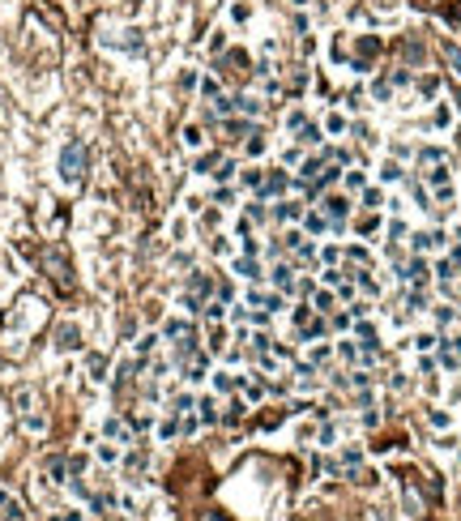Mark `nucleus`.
<instances>
[{
    "instance_id": "1",
    "label": "nucleus",
    "mask_w": 461,
    "mask_h": 521,
    "mask_svg": "<svg viewBox=\"0 0 461 521\" xmlns=\"http://www.w3.org/2000/svg\"><path fill=\"white\" fill-rule=\"evenodd\" d=\"M86 167H90V150H86V141H69V145L60 150V180H65V184H81Z\"/></svg>"
},
{
    "instance_id": "2",
    "label": "nucleus",
    "mask_w": 461,
    "mask_h": 521,
    "mask_svg": "<svg viewBox=\"0 0 461 521\" xmlns=\"http://www.w3.org/2000/svg\"><path fill=\"white\" fill-rule=\"evenodd\" d=\"M43 270H47V278H51V282H56V291H60V295H73V270H69L65 252L47 248V252H43Z\"/></svg>"
},
{
    "instance_id": "3",
    "label": "nucleus",
    "mask_w": 461,
    "mask_h": 521,
    "mask_svg": "<svg viewBox=\"0 0 461 521\" xmlns=\"http://www.w3.org/2000/svg\"><path fill=\"white\" fill-rule=\"evenodd\" d=\"M0 521H26V513H22V504L0 487Z\"/></svg>"
},
{
    "instance_id": "4",
    "label": "nucleus",
    "mask_w": 461,
    "mask_h": 521,
    "mask_svg": "<svg viewBox=\"0 0 461 521\" xmlns=\"http://www.w3.org/2000/svg\"><path fill=\"white\" fill-rule=\"evenodd\" d=\"M282 188H286V171H274L265 184H256V197L265 201V197H274V192H282Z\"/></svg>"
},
{
    "instance_id": "5",
    "label": "nucleus",
    "mask_w": 461,
    "mask_h": 521,
    "mask_svg": "<svg viewBox=\"0 0 461 521\" xmlns=\"http://www.w3.org/2000/svg\"><path fill=\"white\" fill-rule=\"evenodd\" d=\"M346 210H350V201H342V197H329V201H325V214L333 218V227H342V218H346Z\"/></svg>"
},
{
    "instance_id": "6",
    "label": "nucleus",
    "mask_w": 461,
    "mask_h": 521,
    "mask_svg": "<svg viewBox=\"0 0 461 521\" xmlns=\"http://www.w3.org/2000/svg\"><path fill=\"white\" fill-rule=\"evenodd\" d=\"M77 342H81V334H77V325H60V329H56V346H60V350H73Z\"/></svg>"
},
{
    "instance_id": "7",
    "label": "nucleus",
    "mask_w": 461,
    "mask_h": 521,
    "mask_svg": "<svg viewBox=\"0 0 461 521\" xmlns=\"http://www.w3.org/2000/svg\"><path fill=\"white\" fill-rule=\"evenodd\" d=\"M286 244L295 248V256H299V260H307V256H312V244H307L299 231H290V235H286Z\"/></svg>"
},
{
    "instance_id": "8",
    "label": "nucleus",
    "mask_w": 461,
    "mask_h": 521,
    "mask_svg": "<svg viewBox=\"0 0 461 521\" xmlns=\"http://www.w3.org/2000/svg\"><path fill=\"white\" fill-rule=\"evenodd\" d=\"M47 475H51V483H65L69 461H65V457H51V461H47Z\"/></svg>"
},
{
    "instance_id": "9",
    "label": "nucleus",
    "mask_w": 461,
    "mask_h": 521,
    "mask_svg": "<svg viewBox=\"0 0 461 521\" xmlns=\"http://www.w3.org/2000/svg\"><path fill=\"white\" fill-rule=\"evenodd\" d=\"M214 112H218V116H235V112H239V98H222V94H218V98H214Z\"/></svg>"
},
{
    "instance_id": "10",
    "label": "nucleus",
    "mask_w": 461,
    "mask_h": 521,
    "mask_svg": "<svg viewBox=\"0 0 461 521\" xmlns=\"http://www.w3.org/2000/svg\"><path fill=\"white\" fill-rule=\"evenodd\" d=\"M444 60H448V65H453V73L461 77V47H457V43H444Z\"/></svg>"
},
{
    "instance_id": "11",
    "label": "nucleus",
    "mask_w": 461,
    "mask_h": 521,
    "mask_svg": "<svg viewBox=\"0 0 461 521\" xmlns=\"http://www.w3.org/2000/svg\"><path fill=\"white\" fill-rule=\"evenodd\" d=\"M401 278H410V282H427V265H423V260H410V270H406Z\"/></svg>"
},
{
    "instance_id": "12",
    "label": "nucleus",
    "mask_w": 461,
    "mask_h": 521,
    "mask_svg": "<svg viewBox=\"0 0 461 521\" xmlns=\"http://www.w3.org/2000/svg\"><path fill=\"white\" fill-rule=\"evenodd\" d=\"M163 334H167V338H188V334H192V325H188V321H171Z\"/></svg>"
},
{
    "instance_id": "13",
    "label": "nucleus",
    "mask_w": 461,
    "mask_h": 521,
    "mask_svg": "<svg viewBox=\"0 0 461 521\" xmlns=\"http://www.w3.org/2000/svg\"><path fill=\"white\" fill-rule=\"evenodd\" d=\"M274 218H282V223H290V218H299V205H290V201H282L278 210H274Z\"/></svg>"
},
{
    "instance_id": "14",
    "label": "nucleus",
    "mask_w": 461,
    "mask_h": 521,
    "mask_svg": "<svg viewBox=\"0 0 461 521\" xmlns=\"http://www.w3.org/2000/svg\"><path fill=\"white\" fill-rule=\"evenodd\" d=\"M359 342H363V350H376V329L372 325H359Z\"/></svg>"
},
{
    "instance_id": "15",
    "label": "nucleus",
    "mask_w": 461,
    "mask_h": 521,
    "mask_svg": "<svg viewBox=\"0 0 461 521\" xmlns=\"http://www.w3.org/2000/svg\"><path fill=\"white\" fill-rule=\"evenodd\" d=\"M86 368H90V376H94V381H102V368H107V359H102V355H90Z\"/></svg>"
},
{
    "instance_id": "16",
    "label": "nucleus",
    "mask_w": 461,
    "mask_h": 521,
    "mask_svg": "<svg viewBox=\"0 0 461 521\" xmlns=\"http://www.w3.org/2000/svg\"><path fill=\"white\" fill-rule=\"evenodd\" d=\"M419 163H423V167H440V163H444V154H440V150H423V154H419Z\"/></svg>"
},
{
    "instance_id": "17",
    "label": "nucleus",
    "mask_w": 461,
    "mask_h": 521,
    "mask_svg": "<svg viewBox=\"0 0 461 521\" xmlns=\"http://www.w3.org/2000/svg\"><path fill=\"white\" fill-rule=\"evenodd\" d=\"M248 218H261V223L269 218V210H265V201H261V197H256V201L248 205Z\"/></svg>"
},
{
    "instance_id": "18",
    "label": "nucleus",
    "mask_w": 461,
    "mask_h": 521,
    "mask_svg": "<svg viewBox=\"0 0 461 521\" xmlns=\"http://www.w3.org/2000/svg\"><path fill=\"white\" fill-rule=\"evenodd\" d=\"M201 141H205V137H201V128H192V124H188V128H184V145H188V150H196Z\"/></svg>"
},
{
    "instance_id": "19",
    "label": "nucleus",
    "mask_w": 461,
    "mask_h": 521,
    "mask_svg": "<svg viewBox=\"0 0 461 521\" xmlns=\"http://www.w3.org/2000/svg\"><path fill=\"white\" fill-rule=\"evenodd\" d=\"M107 436H116V440H128V428H124L120 419H107Z\"/></svg>"
},
{
    "instance_id": "20",
    "label": "nucleus",
    "mask_w": 461,
    "mask_h": 521,
    "mask_svg": "<svg viewBox=\"0 0 461 521\" xmlns=\"http://www.w3.org/2000/svg\"><path fill=\"white\" fill-rule=\"evenodd\" d=\"M299 141H303V145H316V141H321V133H316V128H307V124H303V128H299Z\"/></svg>"
},
{
    "instance_id": "21",
    "label": "nucleus",
    "mask_w": 461,
    "mask_h": 521,
    "mask_svg": "<svg viewBox=\"0 0 461 521\" xmlns=\"http://www.w3.org/2000/svg\"><path fill=\"white\" fill-rule=\"evenodd\" d=\"M218 163V154H201V159H196V171H205V176H210V167Z\"/></svg>"
},
{
    "instance_id": "22",
    "label": "nucleus",
    "mask_w": 461,
    "mask_h": 521,
    "mask_svg": "<svg viewBox=\"0 0 461 521\" xmlns=\"http://www.w3.org/2000/svg\"><path fill=\"white\" fill-rule=\"evenodd\" d=\"M239 112L243 116H256V112H261V103H256V98H239Z\"/></svg>"
},
{
    "instance_id": "23",
    "label": "nucleus",
    "mask_w": 461,
    "mask_h": 521,
    "mask_svg": "<svg viewBox=\"0 0 461 521\" xmlns=\"http://www.w3.org/2000/svg\"><path fill=\"white\" fill-rule=\"evenodd\" d=\"M274 282H278L282 291H290V270H286V265H282V270H274Z\"/></svg>"
},
{
    "instance_id": "24",
    "label": "nucleus",
    "mask_w": 461,
    "mask_h": 521,
    "mask_svg": "<svg viewBox=\"0 0 461 521\" xmlns=\"http://www.w3.org/2000/svg\"><path fill=\"white\" fill-rule=\"evenodd\" d=\"M235 270H239L243 278H261V274H256V265H252V260H235Z\"/></svg>"
},
{
    "instance_id": "25",
    "label": "nucleus",
    "mask_w": 461,
    "mask_h": 521,
    "mask_svg": "<svg viewBox=\"0 0 461 521\" xmlns=\"http://www.w3.org/2000/svg\"><path fill=\"white\" fill-rule=\"evenodd\" d=\"M321 334H325V325H321V321H312V325H303V338H307V342H312V338H321Z\"/></svg>"
},
{
    "instance_id": "26",
    "label": "nucleus",
    "mask_w": 461,
    "mask_h": 521,
    "mask_svg": "<svg viewBox=\"0 0 461 521\" xmlns=\"http://www.w3.org/2000/svg\"><path fill=\"white\" fill-rule=\"evenodd\" d=\"M342 461H346V470H354V466L363 461V453H359V449H346V457H342Z\"/></svg>"
},
{
    "instance_id": "27",
    "label": "nucleus",
    "mask_w": 461,
    "mask_h": 521,
    "mask_svg": "<svg viewBox=\"0 0 461 521\" xmlns=\"http://www.w3.org/2000/svg\"><path fill=\"white\" fill-rule=\"evenodd\" d=\"M201 419H205V423H214V419H218V410H214V402H201Z\"/></svg>"
},
{
    "instance_id": "28",
    "label": "nucleus",
    "mask_w": 461,
    "mask_h": 521,
    "mask_svg": "<svg viewBox=\"0 0 461 521\" xmlns=\"http://www.w3.org/2000/svg\"><path fill=\"white\" fill-rule=\"evenodd\" d=\"M389 94H393V81H389V77H385V81H376V98H389Z\"/></svg>"
},
{
    "instance_id": "29",
    "label": "nucleus",
    "mask_w": 461,
    "mask_h": 521,
    "mask_svg": "<svg viewBox=\"0 0 461 521\" xmlns=\"http://www.w3.org/2000/svg\"><path fill=\"white\" fill-rule=\"evenodd\" d=\"M214 385H218V389H222V393H231V389H235V385H239V381H235V376H218V381H214Z\"/></svg>"
},
{
    "instance_id": "30",
    "label": "nucleus",
    "mask_w": 461,
    "mask_h": 521,
    "mask_svg": "<svg viewBox=\"0 0 461 521\" xmlns=\"http://www.w3.org/2000/svg\"><path fill=\"white\" fill-rule=\"evenodd\" d=\"M453 265H457V260H440V270H436V274H440V278L448 282V278H453Z\"/></svg>"
},
{
    "instance_id": "31",
    "label": "nucleus",
    "mask_w": 461,
    "mask_h": 521,
    "mask_svg": "<svg viewBox=\"0 0 461 521\" xmlns=\"http://www.w3.org/2000/svg\"><path fill=\"white\" fill-rule=\"evenodd\" d=\"M307 231H316V235H321V231H325V218H321V214H312V218H307Z\"/></svg>"
},
{
    "instance_id": "32",
    "label": "nucleus",
    "mask_w": 461,
    "mask_h": 521,
    "mask_svg": "<svg viewBox=\"0 0 461 521\" xmlns=\"http://www.w3.org/2000/svg\"><path fill=\"white\" fill-rule=\"evenodd\" d=\"M363 201H368V210H376V205H380V192H376V188H368V192H363Z\"/></svg>"
},
{
    "instance_id": "33",
    "label": "nucleus",
    "mask_w": 461,
    "mask_h": 521,
    "mask_svg": "<svg viewBox=\"0 0 461 521\" xmlns=\"http://www.w3.org/2000/svg\"><path fill=\"white\" fill-rule=\"evenodd\" d=\"M154 342H159V338L149 334V338H141V342H137V350H141V355H149V350H154Z\"/></svg>"
},
{
    "instance_id": "34",
    "label": "nucleus",
    "mask_w": 461,
    "mask_h": 521,
    "mask_svg": "<svg viewBox=\"0 0 461 521\" xmlns=\"http://www.w3.org/2000/svg\"><path fill=\"white\" fill-rule=\"evenodd\" d=\"M231 171H235V163H222L218 171H210V176H218V180H231Z\"/></svg>"
},
{
    "instance_id": "35",
    "label": "nucleus",
    "mask_w": 461,
    "mask_h": 521,
    "mask_svg": "<svg viewBox=\"0 0 461 521\" xmlns=\"http://www.w3.org/2000/svg\"><path fill=\"white\" fill-rule=\"evenodd\" d=\"M380 180H401V171H397V163H389V167L380 171Z\"/></svg>"
},
{
    "instance_id": "36",
    "label": "nucleus",
    "mask_w": 461,
    "mask_h": 521,
    "mask_svg": "<svg viewBox=\"0 0 461 521\" xmlns=\"http://www.w3.org/2000/svg\"><path fill=\"white\" fill-rule=\"evenodd\" d=\"M448 18H453V22L461 26V0H457V5H453V9H448Z\"/></svg>"
},
{
    "instance_id": "37",
    "label": "nucleus",
    "mask_w": 461,
    "mask_h": 521,
    "mask_svg": "<svg viewBox=\"0 0 461 521\" xmlns=\"http://www.w3.org/2000/svg\"><path fill=\"white\" fill-rule=\"evenodd\" d=\"M56 521H81V513H65V517H56Z\"/></svg>"
},
{
    "instance_id": "38",
    "label": "nucleus",
    "mask_w": 461,
    "mask_h": 521,
    "mask_svg": "<svg viewBox=\"0 0 461 521\" xmlns=\"http://www.w3.org/2000/svg\"><path fill=\"white\" fill-rule=\"evenodd\" d=\"M201 521H227V517H218V513H205V517H201Z\"/></svg>"
},
{
    "instance_id": "39",
    "label": "nucleus",
    "mask_w": 461,
    "mask_h": 521,
    "mask_svg": "<svg viewBox=\"0 0 461 521\" xmlns=\"http://www.w3.org/2000/svg\"><path fill=\"white\" fill-rule=\"evenodd\" d=\"M457 107H461V90H457Z\"/></svg>"
},
{
    "instance_id": "40",
    "label": "nucleus",
    "mask_w": 461,
    "mask_h": 521,
    "mask_svg": "<svg viewBox=\"0 0 461 521\" xmlns=\"http://www.w3.org/2000/svg\"><path fill=\"white\" fill-rule=\"evenodd\" d=\"M457 150H461V133H457Z\"/></svg>"
}]
</instances>
